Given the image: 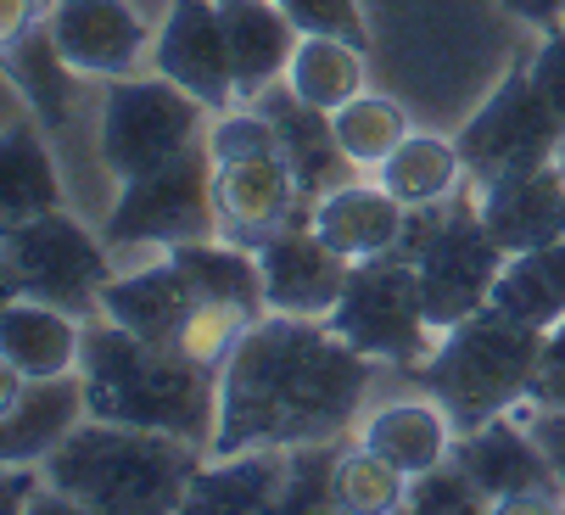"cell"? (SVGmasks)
<instances>
[{"label": "cell", "instance_id": "6da1fadb", "mask_svg": "<svg viewBox=\"0 0 565 515\" xmlns=\"http://www.w3.org/2000/svg\"><path fill=\"white\" fill-rule=\"evenodd\" d=\"M370 381L375 359L342 341L331 319L264 314L218 370V425L207 454L337 443L364 409Z\"/></svg>", "mask_w": 565, "mask_h": 515}, {"label": "cell", "instance_id": "7a4b0ae2", "mask_svg": "<svg viewBox=\"0 0 565 515\" xmlns=\"http://www.w3.org/2000/svg\"><path fill=\"white\" fill-rule=\"evenodd\" d=\"M78 370H85L96 420L151 425V432H174L196 449L213 443V425H218V370L213 365L180 348H157V341L135 336L118 319H90Z\"/></svg>", "mask_w": 565, "mask_h": 515}, {"label": "cell", "instance_id": "3957f363", "mask_svg": "<svg viewBox=\"0 0 565 515\" xmlns=\"http://www.w3.org/2000/svg\"><path fill=\"white\" fill-rule=\"evenodd\" d=\"M207 449L124 420H85L40 465L78 509H185V487Z\"/></svg>", "mask_w": 565, "mask_h": 515}, {"label": "cell", "instance_id": "277c9868", "mask_svg": "<svg viewBox=\"0 0 565 515\" xmlns=\"http://www.w3.org/2000/svg\"><path fill=\"white\" fill-rule=\"evenodd\" d=\"M543 336L537 325H521L510 314H499L493 303L448 325L437 336V348L426 365H415L420 387L448 409L454 432H470V425L510 414L515 403L532 398L537 381V359H543Z\"/></svg>", "mask_w": 565, "mask_h": 515}, {"label": "cell", "instance_id": "5b68a950", "mask_svg": "<svg viewBox=\"0 0 565 515\" xmlns=\"http://www.w3.org/2000/svg\"><path fill=\"white\" fill-rule=\"evenodd\" d=\"M397 252L415 258L437 330L488 308L493 286H499V270L510 258L499 246V235L488 230V219H481L476 191H454L437 208H409V230H403Z\"/></svg>", "mask_w": 565, "mask_h": 515}, {"label": "cell", "instance_id": "8992f818", "mask_svg": "<svg viewBox=\"0 0 565 515\" xmlns=\"http://www.w3.org/2000/svg\"><path fill=\"white\" fill-rule=\"evenodd\" d=\"M0 270H7V297H40L78 319H102V297L113 286V258L67 208L12 219L0 235Z\"/></svg>", "mask_w": 565, "mask_h": 515}, {"label": "cell", "instance_id": "52a82bcc", "mask_svg": "<svg viewBox=\"0 0 565 515\" xmlns=\"http://www.w3.org/2000/svg\"><path fill=\"white\" fill-rule=\"evenodd\" d=\"M331 330L342 341H353L359 354H370L375 365H397V370L426 365L443 336L431 325L426 286H420V270L409 252H386V258L353 264L348 292L331 308Z\"/></svg>", "mask_w": 565, "mask_h": 515}, {"label": "cell", "instance_id": "ba28073f", "mask_svg": "<svg viewBox=\"0 0 565 515\" xmlns=\"http://www.w3.org/2000/svg\"><path fill=\"white\" fill-rule=\"evenodd\" d=\"M207 102L174 78H113L102 96V162L118 186L157 175L163 162L207 140Z\"/></svg>", "mask_w": 565, "mask_h": 515}, {"label": "cell", "instance_id": "9c48e42d", "mask_svg": "<svg viewBox=\"0 0 565 515\" xmlns=\"http://www.w3.org/2000/svg\"><path fill=\"white\" fill-rule=\"evenodd\" d=\"M113 246L135 252V246H180V241H207L224 235L218 224V197H213V151L207 140H196L191 151H180L174 162H163L157 175H140L118 191L107 230Z\"/></svg>", "mask_w": 565, "mask_h": 515}, {"label": "cell", "instance_id": "30bf717a", "mask_svg": "<svg viewBox=\"0 0 565 515\" xmlns=\"http://www.w3.org/2000/svg\"><path fill=\"white\" fill-rule=\"evenodd\" d=\"M459 151H465V168H470V186H499V180H515V175H532V168L559 162L565 118L537 91V78H532L526 62L488 96V107L465 124Z\"/></svg>", "mask_w": 565, "mask_h": 515}, {"label": "cell", "instance_id": "8fae6325", "mask_svg": "<svg viewBox=\"0 0 565 515\" xmlns=\"http://www.w3.org/2000/svg\"><path fill=\"white\" fill-rule=\"evenodd\" d=\"M454 460L476 476L493 509H565V482L548 471L515 409L470 425V432H454Z\"/></svg>", "mask_w": 565, "mask_h": 515}, {"label": "cell", "instance_id": "7c38bea8", "mask_svg": "<svg viewBox=\"0 0 565 515\" xmlns=\"http://www.w3.org/2000/svg\"><path fill=\"white\" fill-rule=\"evenodd\" d=\"M90 420L85 370L23 381L18 370H0V460L7 465H45L56 443H67Z\"/></svg>", "mask_w": 565, "mask_h": 515}, {"label": "cell", "instance_id": "4fadbf2b", "mask_svg": "<svg viewBox=\"0 0 565 515\" xmlns=\"http://www.w3.org/2000/svg\"><path fill=\"white\" fill-rule=\"evenodd\" d=\"M253 252H258V270H264V303H269V314L331 319V308L348 292L353 264L313 224H286V230L264 235Z\"/></svg>", "mask_w": 565, "mask_h": 515}, {"label": "cell", "instance_id": "5bb4252c", "mask_svg": "<svg viewBox=\"0 0 565 515\" xmlns=\"http://www.w3.org/2000/svg\"><path fill=\"white\" fill-rule=\"evenodd\" d=\"M45 29L73 73L85 78H129L140 56H151V23L135 0H51Z\"/></svg>", "mask_w": 565, "mask_h": 515}, {"label": "cell", "instance_id": "9a60e30c", "mask_svg": "<svg viewBox=\"0 0 565 515\" xmlns=\"http://www.w3.org/2000/svg\"><path fill=\"white\" fill-rule=\"evenodd\" d=\"M151 67L163 78H174V84H185V91L196 102H207L213 113L241 102L218 0H174L163 29H157V40H151Z\"/></svg>", "mask_w": 565, "mask_h": 515}, {"label": "cell", "instance_id": "2e32d148", "mask_svg": "<svg viewBox=\"0 0 565 515\" xmlns=\"http://www.w3.org/2000/svg\"><path fill=\"white\" fill-rule=\"evenodd\" d=\"M213 197H218L224 235L247 241V246H258L264 235H275L286 224H308V213H313V202L302 197L286 151L213 162Z\"/></svg>", "mask_w": 565, "mask_h": 515}, {"label": "cell", "instance_id": "e0dca14e", "mask_svg": "<svg viewBox=\"0 0 565 515\" xmlns=\"http://www.w3.org/2000/svg\"><path fill=\"white\" fill-rule=\"evenodd\" d=\"M202 297L207 292L180 270V258L163 252L157 264H140L129 275H113V286L102 297V319L129 325L135 336L157 341V348H180V330H185V319L196 314Z\"/></svg>", "mask_w": 565, "mask_h": 515}, {"label": "cell", "instance_id": "ac0fdd59", "mask_svg": "<svg viewBox=\"0 0 565 515\" xmlns=\"http://www.w3.org/2000/svg\"><path fill=\"white\" fill-rule=\"evenodd\" d=\"M253 102L269 113V124H275V135H280V151H286V162H291V175H297V186H302L308 202H319L326 191H337V186H348V180L359 175V162H353V157L342 151V140H337L331 113L308 107L286 78L269 84V91L253 96Z\"/></svg>", "mask_w": 565, "mask_h": 515}, {"label": "cell", "instance_id": "d6986e66", "mask_svg": "<svg viewBox=\"0 0 565 515\" xmlns=\"http://www.w3.org/2000/svg\"><path fill=\"white\" fill-rule=\"evenodd\" d=\"M308 224L326 235L348 264H364V258H386L403 246V230H409V208H403L381 180L364 186V180H348L337 191H326L313 202Z\"/></svg>", "mask_w": 565, "mask_h": 515}, {"label": "cell", "instance_id": "ffe728a7", "mask_svg": "<svg viewBox=\"0 0 565 515\" xmlns=\"http://www.w3.org/2000/svg\"><path fill=\"white\" fill-rule=\"evenodd\" d=\"M476 202L504 252L565 241V162L532 168V175H515L499 186H476Z\"/></svg>", "mask_w": 565, "mask_h": 515}, {"label": "cell", "instance_id": "44dd1931", "mask_svg": "<svg viewBox=\"0 0 565 515\" xmlns=\"http://www.w3.org/2000/svg\"><path fill=\"white\" fill-rule=\"evenodd\" d=\"M0 359L23 381L67 376L85 359V319L56 308V303H40V297H7V314H0Z\"/></svg>", "mask_w": 565, "mask_h": 515}, {"label": "cell", "instance_id": "7402d4cb", "mask_svg": "<svg viewBox=\"0 0 565 515\" xmlns=\"http://www.w3.org/2000/svg\"><path fill=\"white\" fill-rule=\"evenodd\" d=\"M218 18H224V40H230V56H235L241 102L264 96L269 84L286 78L302 34H297V23L280 0H218Z\"/></svg>", "mask_w": 565, "mask_h": 515}, {"label": "cell", "instance_id": "603a6c76", "mask_svg": "<svg viewBox=\"0 0 565 515\" xmlns=\"http://www.w3.org/2000/svg\"><path fill=\"white\" fill-rule=\"evenodd\" d=\"M359 443L375 449L381 460H392L403 476H420L454 454V420L431 392L426 398H386L359 425Z\"/></svg>", "mask_w": 565, "mask_h": 515}, {"label": "cell", "instance_id": "cb8c5ba5", "mask_svg": "<svg viewBox=\"0 0 565 515\" xmlns=\"http://www.w3.org/2000/svg\"><path fill=\"white\" fill-rule=\"evenodd\" d=\"M0 202H7V224L12 219H34L62 208V175L56 157L45 146V124L29 113V102L12 91L7 96V146H0Z\"/></svg>", "mask_w": 565, "mask_h": 515}, {"label": "cell", "instance_id": "d4e9b609", "mask_svg": "<svg viewBox=\"0 0 565 515\" xmlns=\"http://www.w3.org/2000/svg\"><path fill=\"white\" fill-rule=\"evenodd\" d=\"M291 449H241L218 454V465H196L185 487V509H280Z\"/></svg>", "mask_w": 565, "mask_h": 515}, {"label": "cell", "instance_id": "484cf974", "mask_svg": "<svg viewBox=\"0 0 565 515\" xmlns=\"http://www.w3.org/2000/svg\"><path fill=\"white\" fill-rule=\"evenodd\" d=\"M7 73H12V91L29 102V113L45 124V129H67L73 118V96H78V78L85 73H73L67 56L56 51L45 18L34 29H23L18 40H7Z\"/></svg>", "mask_w": 565, "mask_h": 515}, {"label": "cell", "instance_id": "4316f807", "mask_svg": "<svg viewBox=\"0 0 565 515\" xmlns=\"http://www.w3.org/2000/svg\"><path fill=\"white\" fill-rule=\"evenodd\" d=\"M465 151L459 140H443V135H403V146L375 168V180L403 202V208H437L448 202L459 186H465Z\"/></svg>", "mask_w": 565, "mask_h": 515}, {"label": "cell", "instance_id": "83f0119b", "mask_svg": "<svg viewBox=\"0 0 565 515\" xmlns=\"http://www.w3.org/2000/svg\"><path fill=\"white\" fill-rule=\"evenodd\" d=\"M493 308L537 330L559 325L565 319V241L510 252L499 270V286H493Z\"/></svg>", "mask_w": 565, "mask_h": 515}, {"label": "cell", "instance_id": "f1b7e54d", "mask_svg": "<svg viewBox=\"0 0 565 515\" xmlns=\"http://www.w3.org/2000/svg\"><path fill=\"white\" fill-rule=\"evenodd\" d=\"M286 84L319 113H337L353 96H364V45L331 40V34H302L297 56L286 67Z\"/></svg>", "mask_w": 565, "mask_h": 515}, {"label": "cell", "instance_id": "f546056e", "mask_svg": "<svg viewBox=\"0 0 565 515\" xmlns=\"http://www.w3.org/2000/svg\"><path fill=\"white\" fill-rule=\"evenodd\" d=\"M331 124H337L342 151L359 168H381L403 146V135H409V118H403V107L386 102V96H353L348 107L331 113Z\"/></svg>", "mask_w": 565, "mask_h": 515}, {"label": "cell", "instance_id": "4dcf8cb0", "mask_svg": "<svg viewBox=\"0 0 565 515\" xmlns=\"http://www.w3.org/2000/svg\"><path fill=\"white\" fill-rule=\"evenodd\" d=\"M403 498H409V476H403L392 460H381L364 443L342 449V460H337V509L386 515V509H403Z\"/></svg>", "mask_w": 565, "mask_h": 515}, {"label": "cell", "instance_id": "1f68e13d", "mask_svg": "<svg viewBox=\"0 0 565 515\" xmlns=\"http://www.w3.org/2000/svg\"><path fill=\"white\" fill-rule=\"evenodd\" d=\"M337 443H297L280 487V509H337Z\"/></svg>", "mask_w": 565, "mask_h": 515}, {"label": "cell", "instance_id": "d6a6232c", "mask_svg": "<svg viewBox=\"0 0 565 515\" xmlns=\"http://www.w3.org/2000/svg\"><path fill=\"white\" fill-rule=\"evenodd\" d=\"M403 509H420V515H470V509H493L488 493L476 487V476L448 454L443 465L409 476V498H403Z\"/></svg>", "mask_w": 565, "mask_h": 515}, {"label": "cell", "instance_id": "836d02e7", "mask_svg": "<svg viewBox=\"0 0 565 515\" xmlns=\"http://www.w3.org/2000/svg\"><path fill=\"white\" fill-rule=\"evenodd\" d=\"M291 12L297 34H331V40H353L364 45V12L359 0H280Z\"/></svg>", "mask_w": 565, "mask_h": 515}, {"label": "cell", "instance_id": "e575fe53", "mask_svg": "<svg viewBox=\"0 0 565 515\" xmlns=\"http://www.w3.org/2000/svg\"><path fill=\"white\" fill-rule=\"evenodd\" d=\"M515 414H521V425L532 432V443L543 449L548 471L565 482V409H559V403H537V398H526V403H515Z\"/></svg>", "mask_w": 565, "mask_h": 515}, {"label": "cell", "instance_id": "d590c367", "mask_svg": "<svg viewBox=\"0 0 565 515\" xmlns=\"http://www.w3.org/2000/svg\"><path fill=\"white\" fill-rule=\"evenodd\" d=\"M532 78H537V91L554 102V113L565 118V23H548L543 29V45L532 51Z\"/></svg>", "mask_w": 565, "mask_h": 515}, {"label": "cell", "instance_id": "8d00e7d4", "mask_svg": "<svg viewBox=\"0 0 565 515\" xmlns=\"http://www.w3.org/2000/svg\"><path fill=\"white\" fill-rule=\"evenodd\" d=\"M537 403H559L565 409V319L548 325L543 336V359H537V381H532Z\"/></svg>", "mask_w": 565, "mask_h": 515}, {"label": "cell", "instance_id": "74e56055", "mask_svg": "<svg viewBox=\"0 0 565 515\" xmlns=\"http://www.w3.org/2000/svg\"><path fill=\"white\" fill-rule=\"evenodd\" d=\"M504 7H510L515 18H526V23L548 29V23H559V12H565V0H504Z\"/></svg>", "mask_w": 565, "mask_h": 515}, {"label": "cell", "instance_id": "f35d334b", "mask_svg": "<svg viewBox=\"0 0 565 515\" xmlns=\"http://www.w3.org/2000/svg\"><path fill=\"white\" fill-rule=\"evenodd\" d=\"M559 162H565V151H559Z\"/></svg>", "mask_w": 565, "mask_h": 515}, {"label": "cell", "instance_id": "ab89813d", "mask_svg": "<svg viewBox=\"0 0 565 515\" xmlns=\"http://www.w3.org/2000/svg\"><path fill=\"white\" fill-rule=\"evenodd\" d=\"M45 7H51V0H45Z\"/></svg>", "mask_w": 565, "mask_h": 515}]
</instances>
